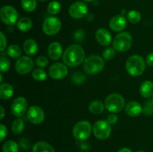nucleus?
Listing matches in <instances>:
<instances>
[{
  "mask_svg": "<svg viewBox=\"0 0 153 152\" xmlns=\"http://www.w3.org/2000/svg\"><path fill=\"white\" fill-rule=\"evenodd\" d=\"M105 107L111 113H118L125 107V99L120 94L112 93L105 98Z\"/></svg>",
  "mask_w": 153,
  "mask_h": 152,
  "instance_id": "nucleus-5",
  "label": "nucleus"
},
{
  "mask_svg": "<svg viewBox=\"0 0 153 152\" xmlns=\"http://www.w3.org/2000/svg\"><path fill=\"white\" fill-rule=\"evenodd\" d=\"M107 121L111 124V125H114L117 122V116L115 113H111L108 116Z\"/></svg>",
  "mask_w": 153,
  "mask_h": 152,
  "instance_id": "nucleus-38",
  "label": "nucleus"
},
{
  "mask_svg": "<svg viewBox=\"0 0 153 152\" xmlns=\"http://www.w3.org/2000/svg\"><path fill=\"white\" fill-rule=\"evenodd\" d=\"M34 68V62L32 59L28 56H22L18 58L15 64L16 72L20 75H26Z\"/></svg>",
  "mask_w": 153,
  "mask_h": 152,
  "instance_id": "nucleus-10",
  "label": "nucleus"
},
{
  "mask_svg": "<svg viewBox=\"0 0 153 152\" xmlns=\"http://www.w3.org/2000/svg\"><path fill=\"white\" fill-rule=\"evenodd\" d=\"M146 69V63L143 57L138 55L130 56L126 63V69L131 76H140Z\"/></svg>",
  "mask_w": 153,
  "mask_h": 152,
  "instance_id": "nucleus-2",
  "label": "nucleus"
},
{
  "mask_svg": "<svg viewBox=\"0 0 153 152\" xmlns=\"http://www.w3.org/2000/svg\"><path fill=\"white\" fill-rule=\"evenodd\" d=\"M68 74L67 65L61 63H55L52 64L49 69V75L52 79L61 80L64 78Z\"/></svg>",
  "mask_w": 153,
  "mask_h": 152,
  "instance_id": "nucleus-13",
  "label": "nucleus"
},
{
  "mask_svg": "<svg viewBox=\"0 0 153 152\" xmlns=\"http://www.w3.org/2000/svg\"><path fill=\"white\" fill-rule=\"evenodd\" d=\"M7 129L5 125L3 124L0 125V142H3L5 137H7Z\"/></svg>",
  "mask_w": 153,
  "mask_h": 152,
  "instance_id": "nucleus-36",
  "label": "nucleus"
},
{
  "mask_svg": "<svg viewBox=\"0 0 153 152\" xmlns=\"http://www.w3.org/2000/svg\"><path fill=\"white\" fill-rule=\"evenodd\" d=\"M7 53L13 59L19 58L22 55V50L17 45H10L8 46L7 49Z\"/></svg>",
  "mask_w": 153,
  "mask_h": 152,
  "instance_id": "nucleus-26",
  "label": "nucleus"
},
{
  "mask_svg": "<svg viewBox=\"0 0 153 152\" xmlns=\"http://www.w3.org/2000/svg\"><path fill=\"white\" fill-rule=\"evenodd\" d=\"M3 152H18L19 151V145L13 140H8L5 142L2 145Z\"/></svg>",
  "mask_w": 153,
  "mask_h": 152,
  "instance_id": "nucleus-27",
  "label": "nucleus"
},
{
  "mask_svg": "<svg viewBox=\"0 0 153 152\" xmlns=\"http://www.w3.org/2000/svg\"><path fill=\"white\" fill-rule=\"evenodd\" d=\"M132 37L127 31L120 32L115 36L113 40V48L116 51L120 52L129 50L132 46Z\"/></svg>",
  "mask_w": 153,
  "mask_h": 152,
  "instance_id": "nucleus-4",
  "label": "nucleus"
},
{
  "mask_svg": "<svg viewBox=\"0 0 153 152\" xmlns=\"http://www.w3.org/2000/svg\"><path fill=\"white\" fill-rule=\"evenodd\" d=\"M105 107V105L101 101H100V100H94V101H92L90 103L88 109H89L90 112L93 113V114L100 115L103 113Z\"/></svg>",
  "mask_w": 153,
  "mask_h": 152,
  "instance_id": "nucleus-23",
  "label": "nucleus"
},
{
  "mask_svg": "<svg viewBox=\"0 0 153 152\" xmlns=\"http://www.w3.org/2000/svg\"><path fill=\"white\" fill-rule=\"evenodd\" d=\"M95 37L99 44L102 46H108L111 43L112 37L111 33L105 28H100L96 31Z\"/></svg>",
  "mask_w": 153,
  "mask_h": 152,
  "instance_id": "nucleus-16",
  "label": "nucleus"
},
{
  "mask_svg": "<svg viewBox=\"0 0 153 152\" xmlns=\"http://www.w3.org/2000/svg\"><path fill=\"white\" fill-rule=\"evenodd\" d=\"M140 93L145 98L153 96V82L151 80L143 81L140 86Z\"/></svg>",
  "mask_w": 153,
  "mask_h": 152,
  "instance_id": "nucleus-20",
  "label": "nucleus"
},
{
  "mask_svg": "<svg viewBox=\"0 0 153 152\" xmlns=\"http://www.w3.org/2000/svg\"><path fill=\"white\" fill-rule=\"evenodd\" d=\"M0 109H1V116H0V119H2L4 116V109L2 106L0 107Z\"/></svg>",
  "mask_w": 153,
  "mask_h": 152,
  "instance_id": "nucleus-42",
  "label": "nucleus"
},
{
  "mask_svg": "<svg viewBox=\"0 0 153 152\" xmlns=\"http://www.w3.org/2000/svg\"><path fill=\"white\" fill-rule=\"evenodd\" d=\"M115 55H116V50L113 47L106 48L102 52L103 58L105 60H108V61H110V60L113 59Z\"/></svg>",
  "mask_w": 153,
  "mask_h": 152,
  "instance_id": "nucleus-33",
  "label": "nucleus"
},
{
  "mask_svg": "<svg viewBox=\"0 0 153 152\" xmlns=\"http://www.w3.org/2000/svg\"><path fill=\"white\" fill-rule=\"evenodd\" d=\"M13 95V87L11 84L7 83H1L0 85V98L7 100Z\"/></svg>",
  "mask_w": 153,
  "mask_h": 152,
  "instance_id": "nucleus-21",
  "label": "nucleus"
},
{
  "mask_svg": "<svg viewBox=\"0 0 153 152\" xmlns=\"http://www.w3.org/2000/svg\"><path fill=\"white\" fill-rule=\"evenodd\" d=\"M84 1H85V2H90V1H93V0H83Z\"/></svg>",
  "mask_w": 153,
  "mask_h": 152,
  "instance_id": "nucleus-44",
  "label": "nucleus"
},
{
  "mask_svg": "<svg viewBox=\"0 0 153 152\" xmlns=\"http://www.w3.org/2000/svg\"><path fill=\"white\" fill-rule=\"evenodd\" d=\"M63 49L58 42H52L48 47V55L49 58L54 61H58L61 57Z\"/></svg>",
  "mask_w": 153,
  "mask_h": 152,
  "instance_id": "nucleus-18",
  "label": "nucleus"
},
{
  "mask_svg": "<svg viewBox=\"0 0 153 152\" xmlns=\"http://www.w3.org/2000/svg\"><path fill=\"white\" fill-rule=\"evenodd\" d=\"M92 130V126L89 122L80 121L73 127V135L78 141H85L90 137Z\"/></svg>",
  "mask_w": 153,
  "mask_h": 152,
  "instance_id": "nucleus-6",
  "label": "nucleus"
},
{
  "mask_svg": "<svg viewBox=\"0 0 153 152\" xmlns=\"http://www.w3.org/2000/svg\"><path fill=\"white\" fill-rule=\"evenodd\" d=\"M127 19L130 22L133 24H137L141 19V15L139 13L137 10H130L128 13H127Z\"/></svg>",
  "mask_w": 153,
  "mask_h": 152,
  "instance_id": "nucleus-31",
  "label": "nucleus"
},
{
  "mask_svg": "<svg viewBox=\"0 0 153 152\" xmlns=\"http://www.w3.org/2000/svg\"><path fill=\"white\" fill-rule=\"evenodd\" d=\"M0 39H1V46H0V49H1V52H3L6 49V46H7V38H6L5 35H4V34L2 31L0 32Z\"/></svg>",
  "mask_w": 153,
  "mask_h": 152,
  "instance_id": "nucleus-37",
  "label": "nucleus"
},
{
  "mask_svg": "<svg viewBox=\"0 0 153 152\" xmlns=\"http://www.w3.org/2000/svg\"><path fill=\"white\" fill-rule=\"evenodd\" d=\"M143 113L146 116H149L153 114V104L152 101H146L143 107Z\"/></svg>",
  "mask_w": 153,
  "mask_h": 152,
  "instance_id": "nucleus-34",
  "label": "nucleus"
},
{
  "mask_svg": "<svg viewBox=\"0 0 153 152\" xmlns=\"http://www.w3.org/2000/svg\"><path fill=\"white\" fill-rule=\"evenodd\" d=\"M21 5L25 11L32 12L35 10L37 7V1L36 0H22Z\"/></svg>",
  "mask_w": 153,
  "mask_h": 152,
  "instance_id": "nucleus-28",
  "label": "nucleus"
},
{
  "mask_svg": "<svg viewBox=\"0 0 153 152\" xmlns=\"http://www.w3.org/2000/svg\"><path fill=\"white\" fill-rule=\"evenodd\" d=\"M109 26L114 31L120 32L126 28L127 20L123 15H116L111 19Z\"/></svg>",
  "mask_w": 153,
  "mask_h": 152,
  "instance_id": "nucleus-15",
  "label": "nucleus"
},
{
  "mask_svg": "<svg viewBox=\"0 0 153 152\" xmlns=\"http://www.w3.org/2000/svg\"><path fill=\"white\" fill-rule=\"evenodd\" d=\"M104 66V59L98 55H90L84 61V69L88 75H95L100 72Z\"/></svg>",
  "mask_w": 153,
  "mask_h": 152,
  "instance_id": "nucleus-3",
  "label": "nucleus"
},
{
  "mask_svg": "<svg viewBox=\"0 0 153 152\" xmlns=\"http://www.w3.org/2000/svg\"><path fill=\"white\" fill-rule=\"evenodd\" d=\"M10 128H11L12 132L15 135H19V134H22V131H24V128H25L24 122L20 118H17L13 122Z\"/></svg>",
  "mask_w": 153,
  "mask_h": 152,
  "instance_id": "nucleus-25",
  "label": "nucleus"
},
{
  "mask_svg": "<svg viewBox=\"0 0 153 152\" xmlns=\"http://www.w3.org/2000/svg\"><path fill=\"white\" fill-rule=\"evenodd\" d=\"M61 5L58 1H52L47 6V11L51 15H56L61 11Z\"/></svg>",
  "mask_w": 153,
  "mask_h": 152,
  "instance_id": "nucleus-29",
  "label": "nucleus"
},
{
  "mask_svg": "<svg viewBox=\"0 0 153 152\" xmlns=\"http://www.w3.org/2000/svg\"><path fill=\"white\" fill-rule=\"evenodd\" d=\"M38 1H47V0H38Z\"/></svg>",
  "mask_w": 153,
  "mask_h": 152,
  "instance_id": "nucleus-46",
  "label": "nucleus"
},
{
  "mask_svg": "<svg viewBox=\"0 0 153 152\" xmlns=\"http://www.w3.org/2000/svg\"><path fill=\"white\" fill-rule=\"evenodd\" d=\"M27 119L31 123L34 125H39L44 120V111L39 106H31L27 110Z\"/></svg>",
  "mask_w": 153,
  "mask_h": 152,
  "instance_id": "nucleus-11",
  "label": "nucleus"
},
{
  "mask_svg": "<svg viewBox=\"0 0 153 152\" xmlns=\"http://www.w3.org/2000/svg\"><path fill=\"white\" fill-rule=\"evenodd\" d=\"M0 19L6 25H13L18 22V12L12 6H4L0 10Z\"/></svg>",
  "mask_w": 153,
  "mask_h": 152,
  "instance_id": "nucleus-9",
  "label": "nucleus"
},
{
  "mask_svg": "<svg viewBox=\"0 0 153 152\" xmlns=\"http://www.w3.org/2000/svg\"><path fill=\"white\" fill-rule=\"evenodd\" d=\"M136 152H145L144 151H142V150H139V151H136Z\"/></svg>",
  "mask_w": 153,
  "mask_h": 152,
  "instance_id": "nucleus-45",
  "label": "nucleus"
},
{
  "mask_svg": "<svg viewBox=\"0 0 153 152\" xmlns=\"http://www.w3.org/2000/svg\"><path fill=\"white\" fill-rule=\"evenodd\" d=\"M88 11V6L82 1H75L69 8V14L74 19H82L86 16Z\"/></svg>",
  "mask_w": 153,
  "mask_h": 152,
  "instance_id": "nucleus-12",
  "label": "nucleus"
},
{
  "mask_svg": "<svg viewBox=\"0 0 153 152\" xmlns=\"http://www.w3.org/2000/svg\"><path fill=\"white\" fill-rule=\"evenodd\" d=\"M23 50L26 55L33 56L38 51L37 43L33 39H27L23 43Z\"/></svg>",
  "mask_w": 153,
  "mask_h": 152,
  "instance_id": "nucleus-19",
  "label": "nucleus"
},
{
  "mask_svg": "<svg viewBox=\"0 0 153 152\" xmlns=\"http://www.w3.org/2000/svg\"><path fill=\"white\" fill-rule=\"evenodd\" d=\"M32 152H55L54 148L44 141L37 142L32 148Z\"/></svg>",
  "mask_w": 153,
  "mask_h": 152,
  "instance_id": "nucleus-22",
  "label": "nucleus"
},
{
  "mask_svg": "<svg viewBox=\"0 0 153 152\" xmlns=\"http://www.w3.org/2000/svg\"><path fill=\"white\" fill-rule=\"evenodd\" d=\"M85 60V50L77 44L68 46L63 54V61L68 66H77L82 64Z\"/></svg>",
  "mask_w": 153,
  "mask_h": 152,
  "instance_id": "nucleus-1",
  "label": "nucleus"
},
{
  "mask_svg": "<svg viewBox=\"0 0 153 152\" xmlns=\"http://www.w3.org/2000/svg\"><path fill=\"white\" fill-rule=\"evenodd\" d=\"M151 101H152V104H153V96H152V100H151Z\"/></svg>",
  "mask_w": 153,
  "mask_h": 152,
  "instance_id": "nucleus-47",
  "label": "nucleus"
},
{
  "mask_svg": "<svg viewBox=\"0 0 153 152\" xmlns=\"http://www.w3.org/2000/svg\"><path fill=\"white\" fill-rule=\"evenodd\" d=\"M32 77L34 80H37V81H43L47 77V73L42 69H35L32 72Z\"/></svg>",
  "mask_w": 153,
  "mask_h": 152,
  "instance_id": "nucleus-30",
  "label": "nucleus"
},
{
  "mask_svg": "<svg viewBox=\"0 0 153 152\" xmlns=\"http://www.w3.org/2000/svg\"><path fill=\"white\" fill-rule=\"evenodd\" d=\"M146 64L149 66H153V52H151L146 57Z\"/></svg>",
  "mask_w": 153,
  "mask_h": 152,
  "instance_id": "nucleus-40",
  "label": "nucleus"
},
{
  "mask_svg": "<svg viewBox=\"0 0 153 152\" xmlns=\"http://www.w3.org/2000/svg\"><path fill=\"white\" fill-rule=\"evenodd\" d=\"M94 135L97 139L105 140L111 134V125L107 120H99L93 126Z\"/></svg>",
  "mask_w": 153,
  "mask_h": 152,
  "instance_id": "nucleus-7",
  "label": "nucleus"
},
{
  "mask_svg": "<svg viewBox=\"0 0 153 152\" xmlns=\"http://www.w3.org/2000/svg\"><path fill=\"white\" fill-rule=\"evenodd\" d=\"M49 63V61H48L47 58H46L45 56H40L36 59V64L39 67H43L46 66Z\"/></svg>",
  "mask_w": 153,
  "mask_h": 152,
  "instance_id": "nucleus-35",
  "label": "nucleus"
},
{
  "mask_svg": "<svg viewBox=\"0 0 153 152\" xmlns=\"http://www.w3.org/2000/svg\"><path fill=\"white\" fill-rule=\"evenodd\" d=\"M19 145H20L21 147L23 149H28L30 147V145H31L29 141L25 138H22L19 140Z\"/></svg>",
  "mask_w": 153,
  "mask_h": 152,
  "instance_id": "nucleus-39",
  "label": "nucleus"
},
{
  "mask_svg": "<svg viewBox=\"0 0 153 152\" xmlns=\"http://www.w3.org/2000/svg\"><path fill=\"white\" fill-rule=\"evenodd\" d=\"M125 112L128 116L136 117L143 112V107L137 101H131L125 106Z\"/></svg>",
  "mask_w": 153,
  "mask_h": 152,
  "instance_id": "nucleus-17",
  "label": "nucleus"
},
{
  "mask_svg": "<svg viewBox=\"0 0 153 152\" xmlns=\"http://www.w3.org/2000/svg\"><path fill=\"white\" fill-rule=\"evenodd\" d=\"M117 152H133L131 149L128 148H122L120 150H118Z\"/></svg>",
  "mask_w": 153,
  "mask_h": 152,
  "instance_id": "nucleus-41",
  "label": "nucleus"
},
{
  "mask_svg": "<svg viewBox=\"0 0 153 152\" xmlns=\"http://www.w3.org/2000/svg\"><path fill=\"white\" fill-rule=\"evenodd\" d=\"M10 67V62L5 57L0 58V70L1 72H5L9 70Z\"/></svg>",
  "mask_w": 153,
  "mask_h": 152,
  "instance_id": "nucleus-32",
  "label": "nucleus"
},
{
  "mask_svg": "<svg viewBox=\"0 0 153 152\" xmlns=\"http://www.w3.org/2000/svg\"><path fill=\"white\" fill-rule=\"evenodd\" d=\"M0 78H1V83H2V81H3V75H1V74H0Z\"/></svg>",
  "mask_w": 153,
  "mask_h": 152,
  "instance_id": "nucleus-43",
  "label": "nucleus"
},
{
  "mask_svg": "<svg viewBox=\"0 0 153 152\" xmlns=\"http://www.w3.org/2000/svg\"><path fill=\"white\" fill-rule=\"evenodd\" d=\"M28 108V101L24 97L15 98L11 104V112L14 116L21 117L25 114Z\"/></svg>",
  "mask_w": 153,
  "mask_h": 152,
  "instance_id": "nucleus-14",
  "label": "nucleus"
},
{
  "mask_svg": "<svg viewBox=\"0 0 153 152\" xmlns=\"http://www.w3.org/2000/svg\"><path fill=\"white\" fill-rule=\"evenodd\" d=\"M61 28V21L55 16H49L43 23V31L48 36L58 34Z\"/></svg>",
  "mask_w": 153,
  "mask_h": 152,
  "instance_id": "nucleus-8",
  "label": "nucleus"
},
{
  "mask_svg": "<svg viewBox=\"0 0 153 152\" xmlns=\"http://www.w3.org/2000/svg\"><path fill=\"white\" fill-rule=\"evenodd\" d=\"M32 21L28 17H22L16 22V27L21 31H28L32 28Z\"/></svg>",
  "mask_w": 153,
  "mask_h": 152,
  "instance_id": "nucleus-24",
  "label": "nucleus"
}]
</instances>
